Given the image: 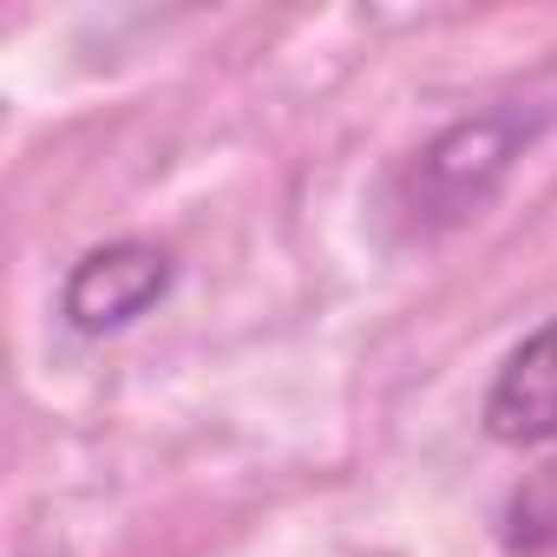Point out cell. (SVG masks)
Wrapping results in <instances>:
<instances>
[{"mask_svg": "<svg viewBox=\"0 0 557 557\" xmlns=\"http://www.w3.org/2000/svg\"><path fill=\"white\" fill-rule=\"evenodd\" d=\"M511 544H518V550L557 544V459H550L531 485H518V498H511Z\"/></svg>", "mask_w": 557, "mask_h": 557, "instance_id": "obj_4", "label": "cell"}, {"mask_svg": "<svg viewBox=\"0 0 557 557\" xmlns=\"http://www.w3.org/2000/svg\"><path fill=\"white\" fill-rule=\"evenodd\" d=\"M171 275H177V262L138 236L86 249L66 275V289H60V315L73 335H119L171 296Z\"/></svg>", "mask_w": 557, "mask_h": 557, "instance_id": "obj_2", "label": "cell"}, {"mask_svg": "<svg viewBox=\"0 0 557 557\" xmlns=\"http://www.w3.org/2000/svg\"><path fill=\"white\" fill-rule=\"evenodd\" d=\"M485 433L498 446H544L557 440V322L524 335L485 394Z\"/></svg>", "mask_w": 557, "mask_h": 557, "instance_id": "obj_3", "label": "cell"}, {"mask_svg": "<svg viewBox=\"0 0 557 557\" xmlns=\"http://www.w3.org/2000/svg\"><path fill=\"white\" fill-rule=\"evenodd\" d=\"M550 125V106H492L479 119L446 125L400 177V210L413 230H453L466 216H479L498 184L511 177V164L531 151V138Z\"/></svg>", "mask_w": 557, "mask_h": 557, "instance_id": "obj_1", "label": "cell"}]
</instances>
